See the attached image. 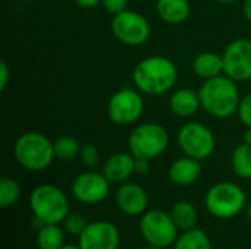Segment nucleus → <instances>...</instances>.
Segmentation results:
<instances>
[{"instance_id":"1","label":"nucleus","mask_w":251,"mask_h":249,"mask_svg":"<svg viewBox=\"0 0 251 249\" xmlns=\"http://www.w3.org/2000/svg\"><path fill=\"white\" fill-rule=\"evenodd\" d=\"M178 79L175 63L165 56L143 59L132 72V81L138 91L149 95H162L174 88Z\"/></svg>"},{"instance_id":"2","label":"nucleus","mask_w":251,"mask_h":249,"mask_svg":"<svg viewBox=\"0 0 251 249\" xmlns=\"http://www.w3.org/2000/svg\"><path fill=\"white\" fill-rule=\"evenodd\" d=\"M199 95L203 110L216 119L232 116L241 101L235 81L226 75L206 79L199 90Z\"/></svg>"},{"instance_id":"3","label":"nucleus","mask_w":251,"mask_h":249,"mask_svg":"<svg viewBox=\"0 0 251 249\" xmlns=\"http://www.w3.org/2000/svg\"><path fill=\"white\" fill-rule=\"evenodd\" d=\"M16 161L29 172L46 170L54 157L53 142L41 132H25L15 142Z\"/></svg>"},{"instance_id":"4","label":"nucleus","mask_w":251,"mask_h":249,"mask_svg":"<svg viewBox=\"0 0 251 249\" xmlns=\"http://www.w3.org/2000/svg\"><path fill=\"white\" fill-rule=\"evenodd\" d=\"M29 208L34 217L46 225L63 223L69 211L66 194L56 185L44 183L32 189L29 195Z\"/></svg>"},{"instance_id":"5","label":"nucleus","mask_w":251,"mask_h":249,"mask_svg":"<svg viewBox=\"0 0 251 249\" xmlns=\"http://www.w3.org/2000/svg\"><path fill=\"white\" fill-rule=\"evenodd\" d=\"M206 210L216 219H232L246 205V194L241 186L232 182L213 185L204 197Z\"/></svg>"},{"instance_id":"6","label":"nucleus","mask_w":251,"mask_h":249,"mask_svg":"<svg viewBox=\"0 0 251 249\" xmlns=\"http://www.w3.org/2000/svg\"><path fill=\"white\" fill-rule=\"evenodd\" d=\"M128 145L134 157L153 160L166 151L169 145V134L159 123H143L131 131Z\"/></svg>"},{"instance_id":"7","label":"nucleus","mask_w":251,"mask_h":249,"mask_svg":"<svg viewBox=\"0 0 251 249\" xmlns=\"http://www.w3.org/2000/svg\"><path fill=\"white\" fill-rule=\"evenodd\" d=\"M178 226L171 214L160 210L146 211L140 219V232L149 245L168 248L178 239Z\"/></svg>"},{"instance_id":"8","label":"nucleus","mask_w":251,"mask_h":249,"mask_svg":"<svg viewBox=\"0 0 251 249\" xmlns=\"http://www.w3.org/2000/svg\"><path fill=\"white\" fill-rule=\"evenodd\" d=\"M178 144L185 156L201 161L213 154L216 139L206 125L188 122L178 132Z\"/></svg>"},{"instance_id":"9","label":"nucleus","mask_w":251,"mask_h":249,"mask_svg":"<svg viewBox=\"0 0 251 249\" xmlns=\"http://www.w3.org/2000/svg\"><path fill=\"white\" fill-rule=\"evenodd\" d=\"M110 29L118 41L131 47L144 44L151 32L149 21L141 13L129 9L113 16Z\"/></svg>"},{"instance_id":"10","label":"nucleus","mask_w":251,"mask_h":249,"mask_svg":"<svg viewBox=\"0 0 251 249\" xmlns=\"http://www.w3.org/2000/svg\"><path fill=\"white\" fill-rule=\"evenodd\" d=\"M106 110L110 122L119 126H129L141 117L144 101L137 90L122 88L109 98Z\"/></svg>"},{"instance_id":"11","label":"nucleus","mask_w":251,"mask_h":249,"mask_svg":"<svg viewBox=\"0 0 251 249\" xmlns=\"http://www.w3.org/2000/svg\"><path fill=\"white\" fill-rule=\"evenodd\" d=\"M224 73L235 82L251 79V40L237 38L231 41L222 54Z\"/></svg>"},{"instance_id":"12","label":"nucleus","mask_w":251,"mask_h":249,"mask_svg":"<svg viewBox=\"0 0 251 249\" xmlns=\"http://www.w3.org/2000/svg\"><path fill=\"white\" fill-rule=\"evenodd\" d=\"M110 182L104 178L103 173L85 172L78 175L72 182V195L76 201L94 205L106 200L109 194Z\"/></svg>"},{"instance_id":"13","label":"nucleus","mask_w":251,"mask_h":249,"mask_svg":"<svg viewBox=\"0 0 251 249\" xmlns=\"http://www.w3.org/2000/svg\"><path fill=\"white\" fill-rule=\"evenodd\" d=\"M78 239L81 249H119L121 245L118 227L113 223L103 220L88 223Z\"/></svg>"},{"instance_id":"14","label":"nucleus","mask_w":251,"mask_h":249,"mask_svg":"<svg viewBox=\"0 0 251 249\" xmlns=\"http://www.w3.org/2000/svg\"><path fill=\"white\" fill-rule=\"evenodd\" d=\"M115 200L119 210L128 216H141L149 205L147 192L134 182H124L118 188Z\"/></svg>"},{"instance_id":"15","label":"nucleus","mask_w":251,"mask_h":249,"mask_svg":"<svg viewBox=\"0 0 251 249\" xmlns=\"http://www.w3.org/2000/svg\"><path fill=\"white\" fill-rule=\"evenodd\" d=\"M101 173L110 183H124L135 173V157L131 153H116L104 161Z\"/></svg>"},{"instance_id":"16","label":"nucleus","mask_w":251,"mask_h":249,"mask_svg":"<svg viewBox=\"0 0 251 249\" xmlns=\"http://www.w3.org/2000/svg\"><path fill=\"white\" fill-rule=\"evenodd\" d=\"M201 175V163L193 157H181L169 167V179L176 186H190Z\"/></svg>"},{"instance_id":"17","label":"nucleus","mask_w":251,"mask_h":249,"mask_svg":"<svg viewBox=\"0 0 251 249\" xmlns=\"http://www.w3.org/2000/svg\"><path fill=\"white\" fill-rule=\"evenodd\" d=\"M169 107H171L172 113L178 117L188 119V117L194 116L199 112V109L201 107L199 91L196 92L191 88H181V90L175 91L169 100Z\"/></svg>"},{"instance_id":"18","label":"nucleus","mask_w":251,"mask_h":249,"mask_svg":"<svg viewBox=\"0 0 251 249\" xmlns=\"http://www.w3.org/2000/svg\"><path fill=\"white\" fill-rule=\"evenodd\" d=\"M156 10L159 18L171 25L185 22L191 13L188 0H157Z\"/></svg>"},{"instance_id":"19","label":"nucleus","mask_w":251,"mask_h":249,"mask_svg":"<svg viewBox=\"0 0 251 249\" xmlns=\"http://www.w3.org/2000/svg\"><path fill=\"white\" fill-rule=\"evenodd\" d=\"M193 69L199 78H201L204 81L212 79V78L221 76L224 73V59H222V56H219L216 53L204 51L194 59Z\"/></svg>"},{"instance_id":"20","label":"nucleus","mask_w":251,"mask_h":249,"mask_svg":"<svg viewBox=\"0 0 251 249\" xmlns=\"http://www.w3.org/2000/svg\"><path fill=\"white\" fill-rule=\"evenodd\" d=\"M171 217L179 230H190L196 226L197 222V210L188 201H178L172 205Z\"/></svg>"},{"instance_id":"21","label":"nucleus","mask_w":251,"mask_h":249,"mask_svg":"<svg viewBox=\"0 0 251 249\" xmlns=\"http://www.w3.org/2000/svg\"><path fill=\"white\" fill-rule=\"evenodd\" d=\"M63 242L65 233L57 225H44L37 230V247L40 249H60Z\"/></svg>"},{"instance_id":"22","label":"nucleus","mask_w":251,"mask_h":249,"mask_svg":"<svg viewBox=\"0 0 251 249\" xmlns=\"http://www.w3.org/2000/svg\"><path fill=\"white\" fill-rule=\"evenodd\" d=\"M174 249H212V242L203 230L193 227L178 236Z\"/></svg>"},{"instance_id":"23","label":"nucleus","mask_w":251,"mask_h":249,"mask_svg":"<svg viewBox=\"0 0 251 249\" xmlns=\"http://www.w3.org/2000/svg\"><path fill=\"white\" fill-rule=\"evenodd\" d=\"M231 166L235 175L241 179H251V147L247 144L238 145L231 156Z\"/></svg>"},{"instance_id":"24","label":"nucleus","mask_w":251,"mask_h":249,"mask_svg":"<svg viewBox=\"0 0 251 249\" xmlns=\"http://www.w3.org/2000/svg\"><path fill=\"white\" fill-rule=\"evenodd\" d=\"M53 148H54V157L62 161H71L81 153V145L78 139L69 135L57 138L53 142Z\"/></svg>"},{"instance_id":"25","label":"nucleus","mask_w":251,"mask_h":249,"mask_svg":"<svg viewBox=\"0 0 251 249\" xmlns=\"http://www.w3.org/2000/svg\"><path fill=\"white\" fill-rule=\"evenodd\" d=\"M21 195L19 183L12 178H1L0 181V207L7 208L13 205Z\"/></svg>"},{"instance_id":"26","label":"nucleus","mask_w":251,"mask_h":249,"mask_svg":"<svg viewBox=\"0 0 251 249\" xmlns=\"http://www.w3.org/2000/svg\"><path fill=\"white\" fill-rule=\"evenodd\" d=\"M87 222L85 217L79 213H69L66 216V219L63 220V227L65 230L72 235V236H79L82 233V230L87 227Z\"/></svg>"},{"instance_id":"27","label":"nucleus","mask_w":251,"mask_h":249,"mask_svg":"<svg viewBox=\"0 0 251 249\" xmlns=\"http://www.w3.org/2000/svg\"><path fill=\"white\" fill-rule=\"evenodd\" d=\"M79 157H81L82 163L90 169H94L100 164V153H99L97 147L93 144H84L81 147Z\"/></svg>"},{"instance_id":"28","label":"nucleus","mask_w":251,"mask_h":249,"mask_svg":"<svg viewBox=\"0 0 251 249\" xmlns=\"http://www.w3.org/2000/svg\"><path fill=\"white\" fill-rule=\"evenodd\" d=\"M238 116L246 128H251V92L241 98L238 106Z\"/></svg>"},{"instance_id":"29","label":"nucleus","mask_w":251,"mask_h":249,"mask_svg":"<svg viewBox=\"0 0 251 249\" xmlns=\"http://www.w3.org/2000/svg\"><path fill=\"white\" fill-rule=\"evenodd\" d=\"M101 6L106 9V12L115 16L128 9V0H101Z\"/></svg>"},{"instance_id":"30","label":"nucleus","mask_w":251,"mask_h":249,"mask_svg":"<svg viewBox=\"0 0 251 249\" xmlns=\"http://www.w3.org/2000/svg\"><path fill=\"white\" fill-rule=\"evenodd\" d=\"M9 78H10V69L6 60H0V91H4V88L7 87Z\"/></svg>"},{"instance_id":"31","label":"nucleus","mask_w":251,"mask_h":249,"mask_svg":"<svg viewBox=\"0 0 251 249\" xmlns=\"http://www.w3.org/2000/svg\"><path fill=\"white\" fill-rule=\"evenodd\" d=\"M149 170H150V158L135 157V173L146 175Z\"/></svg>"},{"instance_id":"32","label":"nucleus","mask_w":251,"mask_h":249,"mask_svg":"<svg viewBox=\"0 0 251 249\" xmlns=\"http://www.w3.org/2000/svg\"><path fill=\"white\" fill-rule=\"evenodd\" d=\"M75 3L84 9H91L96 7L97 4H101V0H75Z\"/></svg>"},{"instance_id":"33","label":"nucleus","mask_w":251,"mask_h":249,"mask_svg":"<svg viewBox=\"0 0 251 249\" xmlns=\"http://www.w3.org/2000/svg\"><path fill=\"white\" fill-rule=\"evenodd\" d=\"M243 10H244V16L247 18V21L251 22V0H246L244 1Z\"/></svg>"},{"instance_id":"34","label":"nucleus","mask_w":251,"mask_h":249,"mask_svg":"<svg viewBox=\"0 0 251 249\" xmlns=\"http://www.w3.org/2000/svg\"><path fill=\"white\" fill-rule=\"evenodd\" d=\"M243 144H247L251 147V128H247L243 135Z\"/></svg>"},{"instance_id":"35","label":"nucleus","mask_w":251,"mask_h":249,"mask_svg":"<svg viewBox=\"0 0 251 249\" xmlns=\"http://www.w3.org/2000/svg\"><path fill=\"white\" fill-rule=\"evenodd\" d=\"M60 249H81L79 245H63Z\"/></svg>"},{"instance_id":"36","label":"nucleus","mask_w":251,"mask_h":249,"mask_svg":"<svg viewBox=\"0 0 251 249\" xmlns=\"http://www.w3.org/2000/svg\"><path fill=\"white\" fill-rule=\"evenodd\" d=\"M216 1H219V3H224V4H231V3H234L235 0H216Z\"/></svg>"},{"instance_id":"37","label":"nucleus","mask_w":251,"mask_h":249,"mask_svg":"<svg viewBox=\"0 0 251 249\" xmlns=\"http://www.w3.org/2000/svg\"><path fill=\"white\" fill-rule=\"evenodd\" d=\"M141 249H166V248H160V247H153V245H149V247H144Z\"/></svg>"}]
</instances>
